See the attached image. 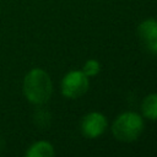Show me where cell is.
<instances>
[{
	"label": "cell",
	"instance_id": "obj_2",
	"mask_svg": "<svg viewBox=\"0 0 157 157\" xmlns=\"http://www.w3.org/2000/svg\"><path fill=\"white\" fill-rule=\"evenodd\" d=\"M144 130V120L135 112H125L120 114L112 125L114 137L121 142L135 141Z\"/></svg>",
	"mask_w": 157,
	"mask_h": 157
},
{
	"label": "cell",
	"instance_id": "obj_6",
	"mask_svg": "<svg viewBox=\"0 0 157 157\" xmlns=\"http://www.w3.org/2000/svg\"><path fill=\"white\" fill-rule=\"evenodd\" d=\"M141 110L145 118L150 120H157V93L146 96L141 103Z\"/></svg>",
	"mask_w": 157,
	"mask_h": 157
},
{
	"label": "cell",
	"instance_id": "obj_8",
	"mask_svg": "<svg viewBox=\"0 0 157 157\" xmlns=\"http://www.w3.org/2000/svg\"><path fill=\"white\" fill-rule=\"evenodd\" d=\"M99 70H101V64H99L97 60H94V59L87 60V61L85 63L83 67H82V72H83L87 77H90V76H96V75L99 72Z\"/></svg>",
	"mask_w": 157,
	"mask_h": 157
},
{
	"label": "cell",
	"instance_id": "obj_4",
	"mask_svg": "<svg viewBox=\"0 0 157 157\" xmlns=\"http://www.w3.org/2000/svg\"><path fill=\"white\" fill-rule=\"evenodd\" d=\"M137 37L148 53L157 55V21L155 18H147L139 25Z\"/></svg>",
	"mask_w": 157,
	"mask_h": 157
},
{
	"label": "cell",
	"instance_id": "obj_1",
	"mask_svg": "<svg viewBox=\"0 0 157 157\" xmlns=\"http://www.w3.org/2000/svg\"><path fill=\"white\" fill-rule=\"evenodd\" d=\"M53 92V83L49 75L42 69L31 70L23 80V93L33 104H44Z\"/></svg>",
	"mask_w": 157,
	"mask_h": 157
},
{
	"label": "cell",
	"instance_id": "obj_5",
	"mask_svg": "<svg viewBox=\"0 0 157 157\" xmlns=\"http://www.w3.org/2000/svg\"><path fill=\"white\" fill-rule=\"evenodd\" d=\"M107 119L102 113L92 112L86 114L81 121V131L88 139L101 136L107 129Z\"/></svg>",
	"mask_w": 157,
	"mask_h": 157
},
{
	"label": "cell",
	"instance_id": "obj_7",
	"mask_svg": "<svg viewBox=\"0 0 157 157\" xmlns=\"http://www.w3.org/2000/svg\"><path fill=\"white\" fill-rule=\"evenodd\" d=\"M26 155L28 157H52L54 156V148L47 141H38L28 148Z\"/></svg>",
	"mask_w": 157,
	"mask_h": 157
},
{
	"label": "cell",
	"instance_id": "obj_3",
	"mask_svg": "<svg viewBox=\"0 0 157 157\" xmlns=\"http://www.w3.org/2000/svg\"><path fill=\"white\" fill-rule=\"evenodd\" d=\"M88 77L78 70L69 71L61 81V93L66 98H78L88 91Z\"/></svg>",
	"mask_w": 157,
	"mask_h": 157
}]
</instances>
